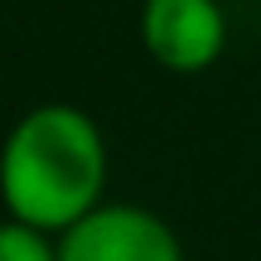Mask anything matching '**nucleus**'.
Returning <instances> with one entry per match:
<instances>
[{
    "mask_svg": "<svg viewBox=\"0 0 261 261\" xmlns=\"http://www.w3.org/2000/svg\"><path fill=\"white\" fill-rule=\"evenodd\" d=\"M107 169L112 150L92 112L39 102L0 140V208L58 237L107 203Z\"/></svg>",
    "mask_w": 261,
    "mask_h": 261,
    "instance_id": "nucleus-1",
    "label": "nucleus"
},
{
    "mask_svg": "<svg viewBox=\"0 0 261 261\" xmlns=\"http://www.w3.org/2000/svg\"><path fill=\"white\" fill-rule=\"evenodd\" d=\"M58 261H184V242L140 203H97L58 232Z\"/></svg>",
    "mask_w": 261,
    "mask_h": 261,
    "instance_id": "nucleus-2",
    "label": "nucleus"
},
{
    "mask_svg": "<svg viewBox=\"0 0 261 261\" xmlns=\"http://www.w3.org/2000/svg\"><path fill=\"white\" fill-rule=\"evenodd\" d=\"M140 44L165 73L198 77L227 48V15L218 0H140Z\"/></svg>",
    "mask_w": 261,
    "mask_h": 261,
    "instance_id": "nucleus-3",
    "label": "nucleus"
},
{
    "mask_svg": "<svg viewBox=\"0 0 261 261\" xmlns=\"http://www.w3.org/2000/svg\"><path fill=\"white\" fill-rule=\"evenodd\" d=\"M0 261H58V237L19 218L0 223Z\"/></svg>",
    "mask_w": 261,
    "mask_h": 261,
    "instance_id": "nucleus-4",
    "label": "nucleus"
}]
</instances>
